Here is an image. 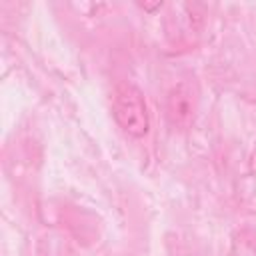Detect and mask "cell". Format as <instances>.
I'll use <instances>...</instances> for the list:
<instances>
[{
  "label": "cell",
  "instance_id": "2",
  "mask_svg": "<svg viewBox=\"0 0 256 256\" xmlns=\"http://www.w3.org/2000/svg\"><path fill=\"white\" fill-rule=\"evenodd\" d=\"M164 114L174 130H188L198 114V92L190 80H180L170 86L164 100Z\"/></svg>",
  "mask_w": 256,
  "mask_h": 256
},
{
  "label": "cell",
  "instance_id": "1",
  "mask_svg": "<svg viewBox=\"0 0 256 256\" xmlns=\"http://www.w3.org/2000/svg\"><path fill=\"white\" fill-rule=\"evenodd\" d=\"M112 118L116 126L130 138L140 140L150 132L148 102L136 84L128 80L116 84L112 92Z\"/></svg>",
  "mask_w": 256,
  "mask_h": 256
},
{
  "label": "cell",
  "instance_id": "3",
  "mask_svg": "<svg viewBox=\"0 0 256 256\" xmlns=\"http://www.w3.org/2000/svg\"><path fill=\"white\" fill-rule=\"evenodd\" d=\"M228 256H256V226L242 224L232 232Z\"/></svg>",
  "mask_w": 256,
  "mask_h": 256
}]
</instances>
